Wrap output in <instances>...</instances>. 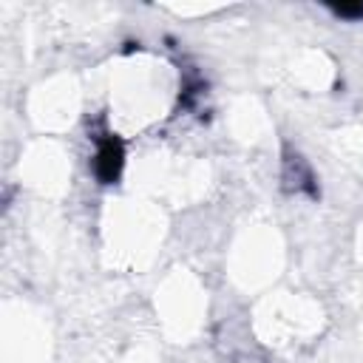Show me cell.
I'll return each instance as SVG.
<instances>
[{
    "mask_svg": "<svg viewBox=\"0 0 363 363\" xmlns=\"http://www.w3.org/2000/svg\"><path fill=\"white\" fill-rule=\"evenodd\" d=\"M332 11L340 17H363V3H340V6H332Z\"/></svg>",
    "mask_w": 363,
    "mask_h": 363,
    "instance_id": "3957f363",
    "label": "cell"
},
{
    "mask_svg": "<svg viewBox=\"0 0 363 363\" xmlns=\"http://www.w3.org/2000/svg\"><path fill=\"white\" fill-rule=\"evenodd\" d=\"M122 162H125V150L122 142L116 136H105L96 147V159H94V170L99 176L102 184H113L122 173Z\"/></svg>",
    "mask_w": 363,
    "mask_h": 363,
    "instance_id": "6da1fadb",
    "label": "cell"
},
{
    "mask_svg": "<svg viewBox=\"0 0 363 363\" xmlns=\"http://www.w3.org/2000/svg\"><path fill=\"white\" fill-rule=\"evenodd\" d=\"M284 182H286L289 190H306L309 196H318L312 170L306 167V162H303L298 153H295V156L286 153V159H284Z\"/></svg>",
    "mask_w": 363,
    "mask_h": 363,
    "instance_id": "7a4b0ae2",
    "label": "cell"
}]
</instances>
